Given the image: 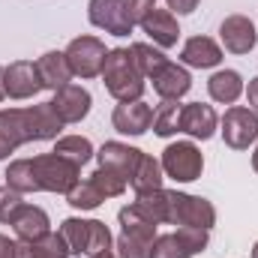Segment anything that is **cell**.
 I'll return each instance as SVG.
<instances>
[{
    "mask_svg": "<svg viewBox=\"0 0 258 258\" xmlns=\"http://www.w3.org/2000/svg\"><path fill=\"white\" fill-rule=\"evenodd\" d=\"M66 201H69L75 210H96V207L105 201V195L99 192V189L93 186V180L87 177V180H78V183L66 192Z\"/></svg>",
    "mask_w": 258,
    "mask_h": 258,
    "instance_id": "30",
    "label": "cell"
},
{
    "mask_svg": "<svg viewBox=\"0 0 258 258\" xmlns=\"http://www.w3.org/2000/svg\"><path fill=\"white\" fill-rule=\"evenodd\" d=\"M102 84L117 102H138L144 96V75L129 48H111L102 66Z\"/></svg>",
    "mask_w": 258,
    "mask_h": 258,
    "instance_id": "2",
    "label": "cell"
},
{
    "mask_svg": "<svg viewBox=\"0 0 258 258\" xmlns=\"http://www.w3.org/2000/svg\"><path fill=\"white\" fill-rule=\"evenodd\" d=\"M171 195V210H168V222L180 225V228H204L210 231L216 225V207L201 198V195H186L177 189H168Z\"/></svg>",
    "mask_w": 258,
    "mask_h": 258,
    "instance_id": "5",
    "label": "cell"
},
{
    "mask_svg": "<svg viewBox=\"0 0 258 258\" xmlns=\"http://www.w3.org/2000/svg\"><path fill=\"white\" fill-rule=\"evenodd\" d=\"M93 258H120V255H114L111 249H105V252H99V255H93Z\"/></svg>",
    "mask_w": 258,
    "mask_h": 258,
    "instance_id": "41",
    "label": "cell"
},
{
    "mask_svg": "<svg viewBox=\"0 0 258 258\" xmlns=\"http://www.w3.org/2000/svg\"><path fill=\"white\" fill-rule=\"evenodd\" d=\"M69 246H66L63 234L57 231H48L45 237L39 240H30V243H18V258H69Z\"/></svg>",
    "mask_w": 258,
    "mask_h": 258,
    "instance_id": "24",
    "label": "cell"
},
{
    "mask_svg": "<svg viewBox=\"0 0 258 258\" xmlns=\"http://www.w3.org/2000/svg\"><path fill=\"white\" fill-rule=\"evenodd\" d=\"M33 174H36V183H39V192H69L78 180H81V168L75 162H69L63 156H57L54 150L51 153H42V156H33Z\"/></svg>",
    "mask_w": 258,
    "mask_h": 258,
    "instance_id": "4",
    "label": "cell"
},
{
    "mask_svg": "<svg viewBox=\"0 0 258 258\" xmlns=\"http://www.w3.org/2000/svg\"><path fill=\"white\" fill-rule=\"evenodd\" d=\"M87 15H90V24L111 33V36H129L132 33V21H129L126 12V0H90L87 6Z\"/></svg>",
    "mask_w": 258,
    "mask_h": 258,
    "instance_id": "10",
    "label": "cell"
},
{
    "mask_svg": "<svg viewBox=\"0 0 258 258\" xmlns=\"http://www.w3.org/2000/svg\"><path fill=\"white\" fill-rule=\"evenodd\" d=\"M129 51H132V57H135V63H138V69H141V75H144V78H150L153 72H159L162 66L168 63V57H165L159 48L147 45V42H135Z\"/></svg>",
    "mask_w": 258,
    "mask_h": 258,
    "instance_id": "31",
    "label": "cell"
},
{
    "mask_svg": "<svg viewBox=\"0 0 258 258\" xmlns=\"http://www.w3.org/2000/svg\"><path fill=\"white\" fill-rule=\"evenodd\" d=\"M129 183H132L135 195L150 192V189H162V162L153 159V156H147V153H141L138 168H135V174H132Z\"/></svg>",
    "mask_w": 258,
    "mask_h": 258,
    "instance_id": "26",
    "label": "cell"
},
{
    "mask_svg": "<svg viewBox=\"0 0 258 258\" xmlns=\"http://www.w3.org/2000/svg\"><path fill=\"white\" fill-rule=\"evenodd\" d=\"M66 63L72 69V75L78 78H96L102 75V66H105V42L96 39V36H78L66 45Z\"/></svg>",
    "mask_w": 258,
    "mask_h": 258,
    "instance_id": "8",
    "label": "cell"
},
{
    "mask_svg": "<svg viewBox=\"0 0 258 258\" xmlns=\"http://www.w3.org/2000/svg\"><path fill=\"white\" fill-rule=\"evenodd\" d=\"M3 84H6V96L9 99H30L36 96L42 87L39 81V72H36V63L30 60H15L3 69Z\"/></svg>",
    "mask_w": 258,
    "mask_h": 258,
    "instance_id": "12",
    "label": "cell"
},
{
    "mask_svg": "<svg viewBox=\"0 0 258 258\" xmlns=\"http://www.w3.org/2000/svg\"><path fill=\"white\" fill-rule=\"evenodd\" d=\"M0 258H18V243L0 234Z\"/></svg>",
    "mask_w": 258,
    "mask_h": 258,
    "instance_id": "37",
    "label": "cell"
},
{
    "mask_svg": "<svg viewBox=\"0 0 258 258\" xmlns=\"http://www.w3.org/2000/svg\"><path fill=\"white\" fill-rule=\"evenodd\" d=\"M150 81H153V90H156L162 99H180V96H186V93H189V87H192L189 72H186L183 66L171 63V60L162 66L159 72H153V75H150Z\"/></svg>",
    "mask_w": 258,
    "mask_h": 258,
    "instance_id": "18",
    "label": "cell"
},
{
    "mask_svg": "<svg viewBox=\"0 0 258 258\" xmlns=\"http://www.w3.org/2000/svg\"><path fill=\"white\" fill-rule=\"evenodd\" d=\"M216 126H219V117H216L213 105H204V102H189V105H183V114H180V132L207 141V138H213Z\"/></svg>",
    "mask_w": 258,
    "mask_h": 258,
    "instance_id": "16",
    "label": "cell"
},
{
    "mask_svg": "<svg viewBox=\"0 0 258 258\" xmlns=\"http://www.w3.org/2000/svg\"><path fill=\"white\" fill-rule=\"evenodd\" d=\"M12 150H15V147H12V144H9V141L3 138V132H0V159H6V156H9Z\"/></svg>",
    "mask_w": 258,
    "mask_h": 258,
    "instance_id": "39",
    "label": "cell"
},
{
    "mask_svg": "<svg viewBox=\"0 0 258 258\" xmlns=\"http://www.w3.org/2000/svg\"><path fill=\"white\" fill-rule=\"evenodd\" d=\"M252 258H258V240H255V246H252Z\"/></svg>",
    "mask_w": 258,
    "mask_h": 258,
    "instance_id": "43",
    "label": "cell"
},
{
    "mask_svg": "<svg viewBox=\"0 0 258 258\" xmlns=\"http://www.w3.org/2000/svg\"><path fill=\"white\" fill-rule=\"evenodd\" d=\"M36 72H39L42 87H48V90H60V87L69 84V78H72V69L66 63L63 51H48V54H42V57L36 60Z\"/></svg>",
    "mask_w": 258,
    "mask_h": 258,
    "instance_id": "21",
    "label": "cell"
},
{
    "mask_svg": "<svg viewBox=\"0 0 258 258\" xmlns=\"http://www.w3.org/2000/svg\"><path fill=\"white\" fill-rule=\"evenodd\" d=\"M6 186H12L15 192H39L36 174H33V162L30 159H15L6 168Z\"/></svg>",
    "mask_w": 258,
    "mask_h": 258,
    "instance_id": "27",
    "label": "cell"
},
{
    "mask_svg": "<svg viewBox=\"0 0 258 258\" xmlns=\"http://www.w3.org/2000/svg\"><path fill=\"white\" fill-rule=\"evenodd\" d=\"M219 36H222V45L231 54H249L258 42L255 24L246 15H228L219 27Z\"/></svg>",
    "mask_w": 258,
    "mask_h": 258,
    "instance_id": "14",
    "label": "cell"
},
{
    "mask_svg": "<svg viewBox=\"0 0 258 258\" xmlns=\"http://www.w3.org/2000/svg\"><path fill=\"white\" fill-rule=\"evenodd\" d=\"M207 93H210L213 102H222V105L237 102L240 93H243V78H240V72H234V69H219V72H213L210 81H207Z\"/></svg>",
    "mask_w": 258,
    "mask_h": 258,
    "instance_id": "22",
    "label": "cell"
},
{
    "mask_svg": "<svg viewBox=\"0 0 258 258\" xmlns=\"http://www.w3.org/2000/svg\"><path fill=\"white\" fill-rule=\"evenodd\" d=\"M180 60L186 66H195V69H213L222 63V48L210 36H192V39H186Z\"/></svg>",
    "mask_w": 258,
    "mask_h": 258,
    "instance_id": "20",
    "label": "cell"
},
{
    "mask_svg": "<svg viewBox=\"0 0 258 258\" xmlns=\"http://www.w3.org/2000/svg\"><path fill=\"white\" fill-rule=\"evenodd\" d=\"M54 153L63 156V159H69V162H75V165L81 168L84 162H90V156H93V144H90L87 138H81V135H66V138L57 141Z\"/></svg>",
    "mask_w": 258,
    "mask_h": 258,
    "instance_id": "29",
    "label": "cell"
},
{
    "mask_svg": "<svg viewBox=\"0 0 258 258\" xmlns=\"http://www.w3.org/2000/svg\"><path fill=\"white\" fill-rule=\"evenodd\" d=\"M117 222H120V234H126V237L144 240V243H153V240H156V222H153V219H147L135 204L120 207Z\"/></svg>",
    "mask_w": 258,
    "mask_h": 258,
    "instance_id": "23",
    "label": "cell"
},
{
    "mask_svg": "<svg viewBox=\"0 0 258 258\" xmlns=\"http://www.w3.org/2000/svg\"><path fill=\"white\" fill-rule=\"evenodd\" d=\"M180 114H183V105H177V99H162L159 111L153 114V132L159 138L180 132Z\"/></svg>",
    "mask_w": 258,
    "mask_h": 258,
    "instance_id": "28",
    "label": "cell"
},
{
    "mask_svg": "<svg viewBox=\"0 0 258 258\" xmlns=\"http://www.w3.org/2000/svg\"><path fill=\"white\" fill-rule=\"evenodd\" d=\"M222 138L231 150H249L258 141V114L252 108L231 105L222 117Z\"/></svg>",
    "mask_w": 258,
    "mask_h": 258,
    "instance_id": "9",
    "label": "cell"
},
{
    "mask_svg": "<svg viewBox=\"0 0 258 258\" xmlns=\"http://www.w3.org/2000/svg\"><path fill=\"white\" fill-rule=\"evenodd\" d=\"M63 129L54 108L45 105H30V108H3L0 111V132L12 147L30 144V141H51Z\"/></svg>",
    "mask_w": 258,
    "mask_h": 258,
    "instance_id": "1",
    "label": "cell"
},
{
    "mask_svg": "<svg viewBox=\"0 0 258 258\" xmlns=\"http://www.w3.org/2000/svg\"><path fill=\"white\" fill-rule=\"evenodd\" d=\"M96 159H99V168H108V171L120 174L129 183L132 174H135V168H138L141 150H135V147H129V144H120V141H105V144L99 147Z\"/></svg>",
    "mask_w": 258,
    "mask_h": 258,
    "instance_id": "13",
    "label": "cell"
},
{
    "mask_svg": "<svg viewBox=\"0 0 258 258\" xmlns=\"http://www.w3.org/2000/svg\"><path fill=\"white\" fill-rule=\"evenodd\" d=\"M150 246L153 243L135 240V237H126V234L117 237V255L120 258H150Z\"/></svg>",
    "mask_w": 258,
    "mask_h": 258,
    "instance_id": "34",
    "label": "cell"
},
{
    "mask_svg": "<svg viewBox=\"0 0 258 258\" xmlns=\"http://www.w3.org/2000/svg\"><path fill=\"white\" fill-rule=\"evenodd\" d=\"M111 123L123 135H144L153 123V108L147 102H120L111 114Z\"/></svg>",
    "mask_w": 258,
    "mask_h": 258,
    "instance_id": "15",
    "label": "cell"
},
{
    "mask_svg": "<svg viewBox=\"0 0 258 258\" xmlns=\"http://www.w3.org/2000/svg\"><path fill=\"white\" fill-rule=\"evenodd\" d=\"M51 222H48V213L42 210V207H36V204H24L21 207V213L15 216V222H12V228H15V237L21 240V243H30V240H39V237H45L51 228H48Z\"/></svg>",
    "mask_w": 258,
    "mask_h": 258,
    "instance_id": "19",
    "label": "cell"
},
{
    "mask_svg": "<svg viewBox=\"0 0 258 258\" xmlns=\"http://www.w3.org/2000/svg\"><path fill=\"white\" fill-rule=\"evenodd\" d=\"M153 9H156V0H126V12L132 24H141L147 18V12H153Z\"/></svg>",
    "mask_w": 258,
    "mask_h": 258,
    "instance_id": "35",
    "label": "cell"
},
{
    "mask_svg": "<svg viewBox=\"0 0 258 258\" xmlns=\"http://www.w3.org/2000/svg\"><path fill=\"white\" fill-rule=\"evenodd\" d=\"M162 171L177 183H192L204 171V156L192 141H177L162 150Z\"/></svg>",
    "mask_w": 258,
    "mask_h": 258,
    "instance_id": "7",
    "label": "cell"
},
{
    "mask_svg": "<svg viewBox=\"0 0 258 258\" xmlns=\"http://www.w3.org/2000/svg\"><path fill=\"white\" fill-rule=\"evenodd\" d=\"M198 3H201V0H168V9L177 12V15H189V12H195Z\"/></svg>",
    "mask_w": 258,
    "mask_h": 258,
    "instance_id": "36",
    "label": "cell"
},
{
    "mask_svg": "<svg viewBox=\"0 0 258 258\" xmlns=\"http://www.w3.org/2000/svg\"><path fill=\"white\" fill-rule=\"evenodd\" d=\"M3 69H6V66H0V102L6 99V84H3Z\"/></svg>",
    "mask_w": 258,
    "mask_h": 258,
    "instance_id": "40",
    "label": "cell"
},
{
    "mask_svg": "<svg viewBox=\"0 0 258 258\" xmlns=\"http://www.w3.org/2000/svg\"><path fill=\"white\" fill-rule=\"evenodd\" d=\"M90 180H93V186L105 195V198H117V195L126 192V180H123L120 174L108 171V168H96V171L90 174Z\"/></svg>",
    "mask_w": 258,
    "mask_h": 258,
    "instance_id": "32",
    "label": "cell"
},
{
    "mask_svg": "<svg viewBox=\"0 0 258 258\" xmlns=\"http://www.w3.org/2000/svg\"><path fill=\"white\" fill-rule=\"evenodd\" d=\"M246 99H249V108L258 114V78L249 81V87H246Z\"/></svg>",
    "mask_w": 258,
    "mask_h": 258,
    "instance_id": "38",
    "label": "cell"
},
{
    "mask_svg": "<svg viewBox=\"0 0 258 258\" xmlns=\"http://www.w3.org/2000/svg\"><path fill=\"white\" fill-rule=\"evenodd\" d=\"M147 219H153L156 225L168 222V210H171V195L168 189H150V192H138L132 201Z\"/></svg>",
    "mask_w": 258,
    "mask_h": 258,
    "instance_id": "25",
    "label": "cell"
},
{
    "mask_svg": "<svg viewBox=\"0 0 258 258\" xmlns=\"http://www.w3.org/2000/svg\"><path fill=\"white\" fill-rule=\"evenodd\" d=\"M60 234H63L66 246H69V252L75 258H81V255L93 258L99 252H105V249H111V243H114L108 225L99 222V219H75V216L63 219Z\"/></svg>",
    "mask_w": 258,
    "mask_h": 258,
    "instance_id": "3",
    "label": "cell"
},
{
    "mask_svg": "<svg viewBox=\"0 0 258 258\" xmlns=\"http://www.w3.org/2000/svg\"><path fill=\"white\" fill-rule=\"evenodd\" d=\"M141 30L159 48H171L180 39V27H177V18H174L171 9H153V12H147V18L141 21Z\"/></svg>",
    "mask_w": 258,
    "mask_h": 258,
    "instance_id": "17",
    "label": "cell"
},
{
    "mask_svg": "<svg viewBox=\"0 0 258 258\" xmlns=\"http://www.w3.org/2000/svg\"><path fill=\"white\" fill-rule=\"evenodd\" d=\"M252 168L258 171V147H255V153H252Z\"/></svg>",
    "mask_w": 258,
    "mask_h": 258,
    "instance_id": "42",
    "label": "cell"
},
{
    "mask_svg": "<svg viewBox=\"0 0 258 258\" xmlns=\"http://www.w3.org/2000/svg\"><path fill=\"white\" fill-rule=\"evenodd\" d=\"M210 243L204 228H177L168 234H159L150 246V258H192L204 252Z\"/></svg>",
    "mask_w": 258,
    "mask_h": 258,
    "instance_id": "6",
    "label": "cell"
},
{
    "mask_svg": "<svg viewBox=\"0 0 258 258\" xmlns=\"http://www.w3.org/2000/svg\"><path fill=\"white\" fill-rule=\"evenodd\" d=\"M48 105L54 108V114L60 117V123H81L90 114L93 96L84 87H78V84H66L60 90H54V99Z\"/></svg>",
    "mask_w": 258,
    "mask_h": 258,
    "instance_id": "11",
    "label": "cell"
},
{
    "mask_svg": "<svg viewBox=\"0 0 258 258\" xmlns=\"http://www.w3.org/2000/svg\"><path fill=\"white\" fill-rule=\"evenodd\" d=\"M21 207H24L21 192H15L12 186H3V189H0V222L12 225V222H15V216L21 213Z\"/></svg>",
    "mask_w": 258,
    "mask_h": 258,
    "instance_id": "33",
    "label": "cell"
}]
</instances>
